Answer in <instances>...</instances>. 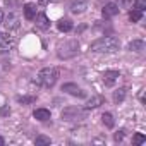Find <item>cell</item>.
I'll return each instance as SVG.
<instances>
[{
  "instance_id": "obj_1",
  "label": "cell",
  "mask_w": 146,
  "mask_h": 146,
  "mask_svg": "<svg viewBox=\"0 0 146 146\" xmlns=\"http://www.w3.org/2000/svg\"><path fill=\"white\" fill-rule=\"evenodd\" d=\"M120 46V41L119 38L115 36H105V38H100L96 41L91 43L90 50L91 52H100V53H112V52H117Z\"/></svg>"
},
{
  "instance_id": "obj_2",
  "label": "cell",
  "mask_w": 146,
  "mask_h": 146,
  "mask_svg": "<svg viewBox=\"0 0 146 146\" xmlns=\"http://www.w3.org/2000/svg\"><path fill=\"white\" fill-rule=\"evenodd\" d=\"M58 79V70L55 67H45L38 72L36 81L43 86V88H52Z\"/></svg>"
},
{
  "instance_id": "obj_3",
  "label": "cell",
  "mask_w": 146,
  "mask_h": 146,
  "mask_svg": "<svg viewBox=\"0 0 146 146\" xmlns=\"http://www.w3.org/2000/svg\"><path fill=\"white\" fill-rule=\"evenodd\" d=\"M120 78V72L119 70H107L105 74H103V83L105 86H113Z\"/></svg>"
},
{
  "instance_id": "obj_4",
  "label": "cell",
  "mask_w": 146,
  "mask_h": 146,
  "mask_svg": "<svg viewBox=\"0 0 146 146\" xmlns=\"http://www.w3.org/2000/svg\"><path fill=\"white\" fill-rule=\"evenodd\" d=\"M117 14H119V5H117V4L110 2V4H107V5L103 7V17H105V19L115 17Z\"/></svg>"
},
{
  "instance_id": "obj_5",
  "label": "cell",
  "mask_w": 146,
  "mask_h": 146,
  "mask_svg": "<svg viewBox=\"0 0 146 146\" xmlns=\"http://www.w3.org/2000/svg\"><path fill=\"white\" fill-rule=\"evenodd\" d=\"M88 9V0H74L70 5V11L74 12V14H81Z\"/></svg>"
},
{
  "instance_id": "obj_6",
  "label": "cell",
  "mask_w": 146,
  "mask_h": 146,
  "mask_svg": "<svg viewBox=\"0 0 146 146\" xmlns=\"http://www.w3.org/2000/svg\"><path fill=\"white\" fill-rule=\"evenodd\" d=\"M35 21H36V28H40V29H48L50 28V21H48V17H46V14H36L35 16Z\"/></svg>"
},
{
  "instance_id": "obj_7",
  "label": "cell",
  "mask_w": 146,
  "mask_h": 146,
  "mask_svg": "<svg viewBox=\"0 0 146 146\" xmlns=\"http://www.w3.org/2000/svg\"><path fill=\"white\" fill-rule=\"evenodd\" d=\"M62 91H65V93H69V95H74V96H84V93L79 90V86L72 84V83L64 84V86H62Z\"/></svg>"
},
{
  "instance_id": "obj_8",
  "label": "cell",
  "mask_w": 146,
  "mask_h": 146,
  "mask_svg": "<svg viewBox=\"0 0 146 146\" xmlns=\"http://www.w3.org/2000/svg\"><path fill=\"white\" fill-rule=\"evenodd\" d=\"M36 16V4H26L24 5V17L28 21H33Z\"/></svg>"
},
{
  "instance_id": "obj_9",
  "label": "cell",
  "mask_w": 146,
  "mask_h": 146,
  "mask_svg": "<svg viewBox=\"0 0 146 146\" xmlns=\"http://www.w3.org/2000/svg\"><path fill=\"white\" fill-rule=\"evenodd\" d=\"M33 115H35L36 120H41V122L50 120V110H46V108H36Z\"/></svg>"
},
{
  "instance_id": "obj_10",
  "label": "cell",
  "mask_w": 146,
  "mask_h": 146,
  "mask_svg": "<svg viewBox=\"0 0 146 146\" xmlns=\"http://www.w3.org/2000/svg\"><path fill=\"white\" fill-rule=\"evenodd\" d=\"M57 28H58L62 33H69V31H72V23H70L69 19H60L58 24H57Z\"/></svg>"
},
{
  "instance_id": "obj_11",
  "label": "cell",
  "mask_w": 146,
  "mask_h": 146,
  "mask_svg": "<svg viewBox=\"0 0 146 146\" xmlns=\"http://www.w3.org/2000/svg\"><path fill=\"white\" fill-rule=\"evenodd\" d=\"M103 102H105V98L103 96H93L88 103H86V108H96V107H100V105H103Z\"/></svg>"
},
{
  "instance_id": "obj_12",
  "label": "cell",
  "mask_w": 146,
  "mask_h": 146,
  "mask_svg": "<svg viewBox=\"0 0 146 146\" xmlns=\"http://www.w3.org/2000/svg\"><path fill=\"white\" fill-rule=\"evenodd\" d=\"M129 50H131V52H141V50H144V41H141V40L131 41V43H129Z\"/></svg>"
},
{
  "instance_id": "obj_13",
  "label": "cell",
  "mask_w": 146,
  "mask_h": 146,
  "mask_svg": "<svg viewBox=\"0 0 146 146\" xmlns=\"http://www.w3.org/2000/svg\"><path fill=\"white\" fill-rule=\"evenodd\" d=\"M4 24H5V28H7V29H14V28H17V24H19V23H17V16L11 14Z\"/></svg>"
},
{
  "instance_id": "obj_14",
  "label": "cell",
  "mask_w": 146,
  "mask_h": 146,
  "mask_svg": "<svg viewBox=\"0 0 146 146\" xmlns=\"http://www.w3.org/2000/svg\"><path fill=\"white\" fill-rule=\"evenodd\" d=\"M141 19H143V12H141V11H136V9H134V11L129 12V21H131V23H139Z\"/></svg>"
},
{
  "instance_id": "obj_15",
  "label": "cell",
  "mask_w": 146,
  "mask_h": 146,
  "mask_svg": "<svg viewBox=\"0 0 146 146\" xmlns=\"http://www.w3.org/2000/svg\"><path fill=\"white\" fill-rule=\"evenodd\" d=\"M125 93H127V90H125V88L117 90V91L113 93V102H115V103H120V102L125 98Z\"/></svg>"
},
{
  "instance_id": "obj_16",
  "label": "cell",
  "mask_w": 146,
  "mask_h": 146,
  "mask_svg": "<svg viewBox=\"0 0 146 146\" xmlns=\"http://www.w3.org/2000/svg\"><path fill=\"white\" fill-rule=\"evenodd\" d=\"M102 120H103V124H105L108 129H112V127H113V124H115V122H113V117H112V113H108V112L102 115Z\"/></svg>"
},
{
  "instance_id": "obj_17",
  "label": "cell",
  "mask_w": 146,
  "mask_h": 146,
  "mask_svg": "<svg viewBox=\"0 0 146 146\" xmlns=\"http://www.w3.org/2000/svg\"><path fill=\"white\" fill-rule=\"evenodd\" d=\"M143 143H146V136L141 132H136L132 136V144H143Z\"/></svg>"
},
{
  "instance_id": "obj_18",
  "label": "cell",
  "mask_w": 146,
  "mask_h": 146,
  "mask_svg": "<svg viewBox=\"0 0 146 146\" xmlns=\"http://www.w3.org/2000/svg\"><path fill=\"white\" fill-rule=\"evenodd\" d=\"M52 143V139L50 137H46V136H38L36 139H35V144L36 146H41V144H50Z\"/></svg>"
},
{
  "instance_id": "obj_19",
  "label": "cell",
  "mask_w": 146,
  "mask_h": 146,
  "mask_svg": "<svg viewBox=\"0 0 146 146\" xmlns=\"http://www.w3.org/2000/svg\"><path fill=\"white\" fill-rule=\"evenodd\" d=\"M11 46H12V43L9 41V38H5V40H4V43H0V53L9 52V50H11Z\"/></svg>"
},
{
  "instance_id": "obj_20",
  "label": "cell",
  "mask_w": 146,
  "mask_h": 146,
  "mask_svg": "<svg viewBox=\"0 0 146 146\" xmlns=\"http://www.w3.org/2000/svg\"><path fill=\"white\" fill-rule=\"evenodd\" d=\"M134 9L143 12L146 9V0H134Z\"/></svg>"
},
{
  "instance_id": "obj_21",
  "label": "cell",
  "mask_w": 146,
  "mask_h": 146,
  "mask_svg": "<svg viewBox=\"0 0 146 146\" xmlns=\"http://www.w3.org/2000/svg\"><path fill=\"white\" fill-rule=\"evenodd\" d=\"M124 132H125V131H124V129H120L119 132H115L113 139H115V141H122V139H124Z\"/></svg>"
},
{
  "instance_id": "obj_22",
  "label": "cell",
  "mask_w": 146,
  "mask_h": 146,
  "mask_svg": "<svg viewBox=\"0 0 146 146\" xmlns=\"http://www.w3.org/2000/svg\"><path fill=\"white\" fill-rule=\"evenodd\" d=\"M19 102H23V103H31V102H35V96H26V98H19Z\"/></svg>"
},
{
  "instance_id": "obj_23",
  "label": "cell",
  "mask_w": 146,
  "mask_h": 146,
  "mask_svg": "<svg viewBox=\"0 0 146 146\" xmlns=\"http://www.w3.org/2000/svg\"><path fill=\"white\" fill-rule=\"evenodd\" d=\"M2 19H4V14H2V11H0V23H2Z\"/></svg>"
},
{
  "instance_id": "obj_24",
  "label": "cell",
  "mask_w": 146,
  "mask_h": 146,
  "mask_svg": "<svg viewBox=\"0 0 146 146\" xmlns=\"http://www.w3.org/2000/svg\"><path fill=\"white\" fill-rule=\"evenodd\" d=\"M4 143H5V141H4L2 137H0V146H4Z\"/></svg>"
},
{
  "instance_id": "obj_25",
  "label": "cell",
  "mask_w": 146,
  "mask_h": 146,
  "mask_svg": "<svg viewBox=\"0 0 146 146\" xmlns=\"http://www.w3.org/2000/svg\"><path fill=\"white\" fill-rule=\"evenodd\" d=\"M119 2H120V4H125V2H127V0H119Z\"/></svg>"
}]
</instances>
